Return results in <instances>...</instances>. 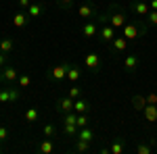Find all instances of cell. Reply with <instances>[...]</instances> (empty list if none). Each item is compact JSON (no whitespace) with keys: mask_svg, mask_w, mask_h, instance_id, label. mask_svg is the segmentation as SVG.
<instances>
[{"mask_svg":"<svg viewBox=\"0 0 157 154\" xmlns=\"http://www.w3.org/2000/svg\"><path fill=\"white\" fill-rule=\"evenodd\" d=\"M97 19H98V23H109V25H113L115 29H121L124 25L128 23V13H126V9H121L117 4H111L107 9V13L98 15Z\"/></svg>","mask_w":157,"mask_h":154,"instance_id":"1","label":"cell"},{"mask_svg":"<svg viewBox=\"0 0 157 154\" xmlns=\"http://www.w3.org/2000/svg\"><path fill=\"white\" fill-rule=\"evenodd\" d=\"M75 150H78V152L90 150V142H84V140H78V138H75Z\"/></svg>","mask_w":157,"mask_h":154,"instance_id":"30","label":"cell"},{"mask_svg":"<svg viewBox=\"0 0 157 154\" xmlns=\"http://www.w3.org/2000/svg\"><path fill=\"white\" fill-rule=\"evenodd\" d=\"M115 36H117V29H115L113 25L101 23V27H98V40H101L103 44H111Z\"/></svg>","mask_w":157,"mask_h":154,"instance_id":"7","label":"cell"},{"mask_svg":"<svg viewBox=\"0 0 157 154\" xmlns=\"http://www.w3.org/2000/svg\"><path fill=\"white\" fill-rule=\"evenodd\" d=\"M13 50H15V38H2L0 40V52H6V54H11Z\"/></svg>","mask_w":157,"mask_h":154,"instance_id":"22","label":"cell"},{"mask_svg":"<svg viewBox=\"0 0 157 154\" xmlns=\"http://www.w3.org/2000/svg\"><path fill=\"white\" fill-rule=\"evenodd\" d=\"M9 135H11L9 129H6L4 125H0V142H6V140H9Z\"/></svg>","mask_w":157,"mask_h":154,"instance_id":"34","label":"cell"},{"mask_svg":"<svg viewBox=\"0 0 157 154\" xmlns=\"http://www.w3.org/2000/svg\"><path fill=\"white\" fill-rule=\"evenodd\" d=\"M44 11H46V2H32V4L25 9V13H27L29 19H38L40 15H44Z\"/></svg>","mask_w":157,"mask_h":154,"instance_id":"11","label":"cell"},{"mask_svg":"<svg viewBox=\"0 0 157 154\" xmlns=\"http://www.w3.org/2000/svg\"><path fill=\"white\" fill-rule=\"evenodd\" d=\"M29 4H32V0H19V6H23V11L29 6Z\"/></svg>","mask_w":157,"mask_h":154,"instance_id":"37","label":"cell"},{"mask_svg":"<svg viewBox=\"0 0 157 154\" xmlns=\"http://www.w3.org/2000/svg\"><path fill=\"white\" fill-rule=\"evenodd\" d=\"M21 98V88H0V104H6V102H17Z\"/></svg>","mask_w":157,"mask_h":154,"instance_id":"4","label":"cell"},{"mask_svg":"<svg viewBox=\"0 0 157 154\" xmlns=\"http://www.w3.org/2000/svg\"><path fill=\"white\" fill-rule=\"evenodd\" d=\"M84 65L90 71H98V69H101V56H98L97 52H88L84 56Z\"/></svg>","mask_w":157,"mask_h":154,"instance_id":"13","label":"cell"},{"mask_svg":"<svg viewBox=\"0 0 157 154\" xmlns=\"http://www.w3.org/2000/svg\"><path fill=\"white\" fill-rule=\"evenodd\" d=\"M0 152H2V148H0Z\"/></svg>","mask_w":157,"mask_h":154,"instance_id":"40","label":"cell"},{"mask_svg":"<svg viewBox=\"0 0 157 154\" xmlns=\"http://www.w3.org/2000/svg\"><path fill=\"white\" fill-rule=\"evenodd\" d=\"M78 123H63V135H67V138H75L78 135Z\"/></svg>","mask_w":157,"mask_h":154,"instance_id":"25","label":"cell"},{"mask_svg":"<svg viewBox=\"0 0 157 154\" xmlns=\"http://www.w3.org/2000/svg\"><path fill=\"white\" fill-rule=\"evenodd\" d=\"M145 21H147L149 27H151V25H157V11H149V15L145 17Z\"/></svg>","mask_w":157,"mask_h":154,"instance_id":"32","label":"cell"},{"mask_svg":"<svg viewBox=\"0 0 157 154\" xmlns=\"http://www.w3.org/2000/svg\"><path fill=\"white\" fill-rule=\"evenodd\" d=\"M17 85H19L21 90H27V88L32 85V75H29V73H23V75H19V77H17Z\"/></svg>","mask_w":157,"mask_h":154,"instance_id":"26","label":"cell"},{"mask_svg":"<svg viewBox=\"0 0 157 154\" xmlns=\"http://www.w3.org/2000/svg\"><path fill=\"white\" fill-rule=\"evenodd\" d=\"M38 119H40V110H38L36 106L25 108V113H23V121L25 123H36Z\"/></svg>","mask_w":157,"mask_h":154,"instance_id":"19","label":"cell"},{"mask_svg":"<svg viewBox=\"0 0 157 154\" xmlns=\"http://www.w3.org/2000/svg\"><path fill=\"white\" fill-rule=\"evenodd\" d=\"M80 77H82V71H80L78 67H73V65H71V67H69V71H67V79H69L71 83H75Z\"/></svg>","mask_w":157,"mask_h":154,"instance_id":"28","label":"cell"},{"mask_svg":"<svg viewBox=\"0 0 157 154\" xmlns=\"http://www.w3.org/2000/svg\"><path fill=\"white\" fill-rule=\"evenodd\" d=\"M143 117L147 123H155L157 121V104H147L143 108Z\"/></svg>","mask_w":157,"mask_h":154,"instance_id":"17","label":"cell"},{"mask_svg":"<svg viewBox=\"0 0 157 154\" xmlns=\"http://www.w3.org/2000/svg\"><path fill=\"white\" fill-rule=\"evenodd\" d=\"M44 2H52V0H44Z\"/></svg>","mask_w":157,"mask_h":154,"instance_id":"39","label":"cell"},{"mask_svg":"<svg viewBox=\"0 0 157 154\" xmlns=\"http://www.w3.org/2000/svg\"><path fill=\"white\" fill-rule=\"evenodd\" d=\"M67 96L75 100V98H80V96H84V92H82V88H80V85H75V83H71V85L67 88Z\"/></svg>","mask_w":157,"mask_h":154,"instance_id":"27","label":"cell"},{"mask_svg":"<svg viewBox=\"0 0 157 154\" xmlns=\"http://www.w3.org/2000/svg\"><path fill=\"white\" fill-rule=\"evenodd\" d=\"M147 102H149V104H157V94H155V92L147 94Z\"/></svg>","mask_w":157,"mask_h":154,"instance_id":"36","label":"cell"},{"mask_svg":"<svg viewBox=\"0 0 157 154\" xmlns=\"http://www.w3.org/2000/svg\"><path fill=\"white\" fill-rule=\"evenodd\" d=\"M147 104H149V102H147V96H140V94L132 96V106H134L136 113H143V108H145Z\"/></svg>","mask_w":157,"mask_h":154,"instance_id":"23","label":"cell"},{"mask_svg":"<svg viewBox=\"0 0 157 154\" xmlns=\"http://www.w3.org/2000/svg\"><path fill=\"white\" fill-rule=\"evenodd\" d=\"M147 29H149V25H147L145 19H134V21H128L121 27V36L126 40H138L147 34Z\"/></svg>","mask_w":157,"mask_h":154,"instance_id":"2","label":"cell"},{"mask_svg":"<svg viewBox=\"0 0 157 154\" xmlns=\"http://www.w3.org/2000/svg\"><path fill=\"white\" fill-rule=\"evenodd\" d=\"M98 27H101V23L88 19V21H84V23L80 25V34L86 40H94V38H98Z\"/></svg>","mask_w":157,"mask_h":154,"instance_id":"5","label":"cell"},{"mask_svg":"<svg viewBox=\"0 0 157 154\" xmlns=\"http://www.w3.org/2000/svg\"><path fill=\"white\" fill-rule=\"evenodd\" d=\"M107 148H109V154H121V152H124V148H126V144H124L121 138H115Z\"/></svg>","mask_w":157,"mask_h":154,"instance_id":"20","label":"cell"},{"mask_svg":"<svg viewBox=\"0 0 157 154\" xmlns=\"http://www.w3.org/2000/svg\"><path fill=\"white\" fill-rule=\"evenodd\" d=\"M78 17H80L82 21H88V19H94V17H98L97 4H94V2H82V4L78 6Z\"/></svg>","mask_w":157,"mask_h":154,"instance_id":"6","label":"cell"},{"mask_svg":"<svg viewBox=\"0 0 157 154\" xmlns=\"http://www.w3.org/2000/svg\"><path fill=\"white\" fill-rule=\"evenodd\" d=\"M38 152L40 154H52L55 152V140H52V138L42 140V142L38 144Z\"/></svg>","mask_w":157,"mask_h":154,"instance_id":"18","label":"cell"},{"mask_svg":"<svg viewBox=\"0 0 157 154\" xmlns=\"http://www.w3.org/2000/svg\"><path fill=\"white\" fill-rule=\"evenodd\" d=\"M69 63L67 60H63V63H59V65H55L52 69H50L48 73H46V77H48V81L52 83H61L63 79H67V71H69Z\"/></svg>","mask_w":157,"mask_h":154,"instance_id":"3","label":"cell"},{"mask_svg":"<svg viewBox=\"0 0 157 154\" xmlns=\"http://www.w3.org/2000/svg\"><path fill=\"white\" fill-rule=\"evenodd\" d=\"M153 148H155V140H151V142H140L136 146V152L138 154H151Z\"/></svg>","mask_w":157,"mask_h":154,"instance_id":"24","label":"cell"},{"mask_svg":"<svg viewBox=\"0 0 157 154\" xmlns=\"http://www.w3.org/2000/svg\"><path fill=\"white\" fill-rule=\"evenodd\" d=\"M55 106H57V113H59V115L71 113L73 110V98H69V96H61V98H57Z\"/></svg>","mask_w":157,"mask_h":154,"instance_id":"9","label":"cell"},{"mask_svg":"<svg viewBox=\"0 0 157 154\" xmlns=\"http://www.w3.org/2000/svg\"><path fill=\"white\" fill-rule=\"evenodd\" d=\"M126 48H128V40H126L124 36H120V38L115 36V38H113V42L109 44V50H111V54H117V52H124Z\"/></svg>","mask_w":157,"mask_h":154,"instance_id":"12","label":"cell"},{"mask_svg":"<svg viewBox=\"0 0 157 154\" xmlns=\"http://www.w3.org/2000/svg\"><path fill=\"white\" fill-rule=\"evenodd\" d=\"M6 65H9V54L6 52H0V69L6 67Z\"/></svg>","mask_w":157,"mask_h":154,"instance_id":"35","label":"cell"},{"mask_svg":"<svg viewBox=\"0 0 157 154\" xmlns=\"http://www.w3.org/2000/svg\"><path fill=\"white\" fill-rule=\"evenodd\" d=\"M17 77H19V71L13 67V65H6V67H2L0 69V83H15L17 81Z\"/></svg>","mask_w":157,"mask_h":154,"instance_id":"8","label":"cell"},{"mask_svg":"<svg viewBox=\"0 0 157 154\" xmlns=\"http://www.w3.org/2000/svg\"><path fill=\"white\" fill-rule=\"evenodd\" d=\"M124 69L128 73H134L138 69V56L136 54H128V56H124Z\"/></svg>","mask_w":157,"mask_h":154,"instance_id":"16","label":"cell"},{"mask_svg":"<svg viewBox=\"0 0 157 154\" xmlns=\"http://www.w3.org/2000/svg\"><path fill=\"white\" fill-rule=\"evenodd\" d=\"M130 11H132L134 15H136V17L145 19L147 15H149V11H151V6H149V2H145V0H136V2H132Z\"/></svg>","mask_w":157,"mask_h":154,"instance_id":"10","label":"cell"},{"mask_svg":"<svg viewBox=\"0 0 157 154\" xmlns=\"http://www.w3.org/2000/svg\"><path fill=\"white\" fill-rule=\"evenodd\" d=\"M149 6H151V11H157V0H149Z\"/></svg>","mask_w":157,"mask_h":154,"instance_id":"38","label":"cell"},{"mask_svg":"<svg viewBox=\"0 0 157 154\" xmlns=\"http://www.w3.org/2000/svg\"><path fill=\"white\" fill-rule=\"evenodd\" d=\"M57 6L63 9V11H69V9L73 6V0H57Z\"/></svg>","mask_w":157,"mask_h":154,"instance_id":"33","label":"cell"},{"mask_svg":"<svg viewBox=\"0 0 157 154\" xmlns=\"http://www.w3.org/2000/svg\"><path fill=\"white\" fill-rule=\"evenodd\" d=\"M42 133H44V138H55V135H57V127H55L52 123H48V125H44Z\"/></svg>","mask_w":157,"mask_h":154,"instance_id":"29","label":"cell"},{"mask_svg":"<svg viewBox=\"0 0 157 154\" xmlns=\"http://www.w3.org/2000/svg\"><path fill=\"white\" fill-rule=\"evenodd\" d=\"M13 25L19 27V29L27 27V25H29V17H27V13H23V11L15 13V15H13Z\"/></svg>","mask_w":157,"mask_h":154,"instance_id":"15","label":"cell"},{"mask_svg":"<svg viewBox=\"0 0 157 154\" xmlns=\"http://www.w3.org/2000/svg\"><path fill=\"white\" fill-rule=\"evenodd\" d=\"M75 138H78V140H84V142H90V144H92V140H94V131L90 129V127H80Z\"/></svg>","mask_w":157,"mask_h":154,"instance_id":"21","label":"cell"},{"mask_svg":"<svg viewBox=\"0 0 157 154\" xmlns=\"http://www.w3.org/2000/svg\"><path fill=\"white\" fill-rule=\"evenodd\" d=\"M73 110H75V113H90V100L84 98V96L75 98V100H73Z\"/></svg>","mask_w":157,"mask_h":154,"instance_id":"14","label":"cell"},{"mask_svg":"<svg viewBox=\"0 0 157 154\" xmlns=\"http://www.w3.org/2000/svg\"><path fill=\"white\" fill-rule=\"evenodd\" d=\"M88 121H90L88 113H78V127H88Z\"/></svg>","mask_w":157,"mask_h":154,"instance_id":"31","label":"cell"}]
</instances>
